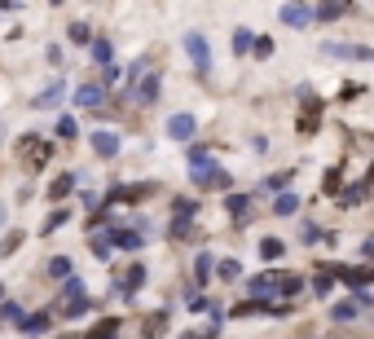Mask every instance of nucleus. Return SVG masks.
Returning <instances> with one entry per match:
<instances>
[{
    "mask_svg": "<svg viewBox=\"0 0 374 339\" xmlns=\"http://www.w3.org/2000/svg\"><path fill=\"white\" fill-rule=\"evenodd\" d=\"M88 36H93L88 22H71V40H75V44H88Z\"/></svg>",
    "mask_w": 374,
    "mask_h": 339,
    "instance_id": "cd10ccee",
    "label": "nucleus"
},
{
    "mask_svg": "<svg viewBox=\"0 0 374 339\" xmlns=\"http://www.w3.org/2000/svg\"><path fill=\"white\" fill-rule=\"evenodd\" d=\"M331 339H339V335H331Z\"/></svg>",
    "mask_w": 374,
    "mask_h": 339,
    "instance_id": "58836bf2",
    "label": "nucleus"
},
{
    "mask_svg": "<svg viewBox=\"0 0 374 339\" xmlns=\"http://www.w3.org/2000/svg\"><path fill=\"white\" fill-rule=\"evenodd\" d=\"M331 282H335V273H331V265H326V273H317V282H313V286H317V295H326V291H331Z\"/></svg>",
    "mask_w": 374,
    "mask_h": 339,
    "instance_id": "7c9ffc66",
    "label": "nucleus"
},
{
    "mask_svg": "<svg viewBox=\"0 0 374 339\" xmlns=\"http://www.w3.org/2000/svg\"><path fill=\"white\" fill-rule=\"evenodd\" d=\"M93 150L102 154V159H110V154H119V137H115V133H97V137H93Z\"/></svg>",
    "mask_w": 374,
    "mask_h": 339,
    "instance_id": "0eeeda50",
    "label": "nucleus"
},
{
    "mask_svg": "<svg viewBox=\"0 0 374 339\" xmlns=\"http://www.w3.org/2000/svg\"><path fill=\"white\" fill-rule=\"evenodd\" d=\"M71 255H53V260H48V278H71Z\"/></svg>",
    "mask_w": 374,
    "mask_h": 339,
    "instance_id": "2eb2a0df",
    "label": "nucleus"
},
{
    "mask_svg": "<svg viewBox=\"0 0 374 339\" xmlns=\"http://www.w3.org/2000/svg\"><path fill=\"white\" fill-rule=\"evenodd\" d=\"M326 58H353V62H374V49L370 44H321Z\"/></svg>",
    "mask_w": 374,
    "mask_h": 339,
    "instance_id": "f03ea898",
    "label": "nucleus"
},
{
    "mask_svg": "<svg viewBox=\"0 0 374 339\" xmlns=\"http://www.w3.org/2000/svg\"><path fill=\"white\" fill-rule=\"evenodd\" d=\"M75 101H80V106H102V88H97V84H84L80 93H75Z\"/></svg>",
    "mask_w": 374,
    "mask_h": 339,
    "instance_id": "ddd939ff",
    "label": "nucleus"
},
{
    "mask_svg": "<svg viewBox=\"0 0 374 339\" xmlns=\"http://www.w3.org/2000/svg\"><path fill=\"white\" fill-rule=\"evenodd\" d=\"M93 54H97V62L106 66V62L115 58V49H110V40H93Z\"/></svg>",
    "mask_w": 374,
    "mask_h": 339,
    "instance_id": "4be33fe9",
    "label": "nucleus"
},
{
    "mask_svg": "<svg viewBox=\"0 0 374 339\" xmlns=\"http://www.w3.org/2000/svg\"><path fill=\"white\" fill-rule=\"evenodd\" d=\"M251 313H260V300H242V304L234 308V318H251Z\"/></svg>",
    "mask_w": 374,
    "mask_h": 339,
    "instance_id": "2f4dec72",
    "label": "nucleus"
},
{
    "mask_svg": "<svg viewBox=\"0 0 374 339\" xmlns=\"http://www.w3.org/2000/svg\"><path fill=\"white\" fill-rule=\"evenodd\" d=\"M251 44H256L251 36H246V31H238V36H234V54H246V49H251Z\"/></svg>",
    "mask_w": 374,
    "mask_h": 339,
    "instance_id": "473e14b6",
    "label": "nucleus"
},
{
    "mask_svg": "<svg viewBox=\"0 0 374 339\" xmlns=\"http://www.w3.org/2000/svg\"><path fill=\"white\" fill-rule=\"evenodd\" d=\"M229 212L242 221V216H251V198H229Z\"/></svg>",
    "mask_w": 374,
    "mask_h": 339,
    "instance_id": "c756f323",
    "label": "nucleus"
},
{
    "mask_svg": "<svg viewBox=\"0 0 374 339\" xmlns=\"http://www.w3.org/2000/svg\"><path fill=\"white\" fill-rule=\"evenodd\" d=\"M207 273H212V255L203 251V255H198V282H207Z\"/></svg>",
    "mask_w": 374,
    "mask_h": 339,
    "instance_id": "72a5a7b5",
    "label": "nucleus"
},
{
    "mask_svg": "<svg viewBox=\"0 0 374 339\" xmlns=\"http://www.w3.org/2000/svg\"><path fill=\"white\" fill-rule=\"evenodd\" d=\"M282 22H286V27H308L313 9H304V5H282Z\"/></svg>",
    "mask_w": 374,
    "mask_h": 339,
    "instance_id": "423d86ee",
    "label": "nucleus"
},
{
    "mask_svg": "<svg viewBox=\"0 0 374 339\" xmlns=\"http://www.w3.org/2000/svg\"><path fill=\"white\" fill-rule=\"evenodd\" d=\"M295 207H299V198L291 190H282L278 198H273V212H278V216H295Z\"/></svg>",
    "mask_w": 374,
    "mask_h": 339,
    "instance_id": "9b49d317",
    "label": "nucleus"
},
{
    "mask_svg": "<svg viewBox=\"0 0 374 339\" xmlns=\"http://www.w3.org/2000/svg\"><path fill=\"white\" fill-rule=\"evenodd\" d=\"M71 190H75V176H58L53 186H48V198H66Z\"/></svg>",
    "mask_w": 374,
    "mask_h": 339,
    "instance_id": "dca6fc26",
    "label": "nucleus"
},
{
    "mask_svg": "<svg viewBox=\"0 0 374 339\" xmlns=\"http://www.w3.org/2000/svg\"><path fill=\"white\" fill-rule=\"evenodd\" d=\"M71 300H88V295H84V282H80V278H71V282H66V300H62V304H71Z\"/></svg>",
    "mask_w": 374,
    "mask_h": 339,
    "instance_id": "b1692460",
    "label": "nucleus"
},
{
    "mask_svg": "<svg viewBox=\"0 0 374 339\" xmlns=\"http://www.w3.org/2000/svg\"><path fill=\"white\" fill-rule=\"evenodd\" d=\"M194 133H198L194 115H172V119H167V137H172V141H194Z\"/></svg>",
    "mask_w": 374,
    "mask_h": 339,
    "instance_id": "39448f33",
    "label": "nucleus"
},
{
    "mask_svg": "<svg viewBox=\"0 0 374 339\" xmlns=\"http://www.w3.org/2000/svg\"><path fill=\"white\" fill-rule=\"evenodd\" d=\"M260 255H264V260H278V255H282V243H278V238H264V243H260Z\"/></svg>",
    "mask_w": 374,
    "mask_h": 339,
    "instance_id": "a878e982",
    "label": "nucleus"
},
{
    "mask_svg": "<svg viewBox=\"0 0 374 339\" xmlns=\"http://www.w3.org/2000/svg\"><path fill=\"white\" fill-rule=\"evenodd\" d=\"M110 243H115V247H123V251H137V247H141V233H133V229H119Z\"/></svg>",
    "mask_w": 374,
    "mask_h": 339,
    "instance_id": "4468645a",
    "label": "nucleus"
},
{
    "mask_svg": "<svg viewBox=\"0 0 374 339\" xmlns=\"http://www.w3.org/2000/svg\"><path fill=\"white\" fill-rule=\"evenodd\" d=\"M251 49H256V54H260V58H269V54H273V40H264V36H260V40H256Z\"/></svg>",
    "mask_w": 374,
    "mask_h": 339,
    "instance_id": "f704fd0d",
    "label": "nucleus"
},
{
    "mask_svg": "<svg viewBox=\"0 0 374 339\" xmlns=\"http://www.w3.org/2000/svg\"><path fill=\"white\" fill-rule=\"evenodd\" d=\"M48 154H53V146L40 141V137H22V141H18V159L27 163V168H44Z\"/></svg>",
    "mask_w": 374,
    "mask_h": 339,
    "instance_id": "f257e3e1",
    "label": "nucleus"
},
{
    "mask_svg": "<svg viewBox=\"0 0 374 339\" xmlns=\"http://www.w3.org/2000/svg\"><path fill=\"white\" fill-rule=\"evenodd\" d=\"M343 14H348V5H339V0H331V5H317V9H313L317 22H331V18H343Z\"/></svg>",
    "mask_w": 374,
    "mask_h": 339,
    "instance_id": "f8f14e48",
    "label": "nucleus"
},
{
    "mask_svg": "<svg viewBox=\"0 0 374 339\" xmlns=\"http://www.w3.org/2000/svg\"><path fill=\"white\" fill-rule=\"evenodd\" d=\"M299 106H304V111H299V133L313 137V133H317V119H321V101L304 93V101H299Z\"/></svg>",
    "mask_w": 374,
    "mask_h": 339,
    "instance_id": "7ed1b4c3",
    "label": "nucleus"
},
{
    "mask_svg": "<svg viewBox=\"0 0 374 339\" xmlns=\"http://www.w3.org/2000/svg\"><path fill=\"white\" fill-rule=\"evenodd\" d=\"M71 221V212H53V216H48V225L44 229H58V225H66Z\"/></svg>",
    "mask_w": 374,
    "mask_h": 339,
    "instance_id": "c9c22d12",
    "label": "nucleus"
},
{
    "mask_svg": "<svg viewBox=\"0 0 374 339\" xmlns=\"http://www.w3.org/2000/svg\"><path fill=\"white\" fill-rule=\"evenodd\" d=\"M365 194H370V181H361V186H348V190L339 194V207H357V203H365Z\"/></svg>",
    "mask_w": 374,
    "mask_h": 339,
    "instance_id": "6e6552de",
    "label": "nucleus"
},
{
    "mask_svg": "<svg viewBox=\"0 0 374 339\" xmlns=\"http://www.w3.org/2000/svg\"><path fill=\"white\" fill-rule=\"evenodd\" d=\"M224 282H238V273H242V265H238V260H220V269H216Z\"/></svg>",
    "mask_w": 374,
    "mask_h": 339,
    "instance_id": "a211bd4d",
    "label": "nucleus"
},
{
    "mask_svg": "<svg viewBox=\"0 0 374 339\" xmlns=\"http://www.w3.org/2000/svg\"><path fill=\"white\" fill-rule=\"evenodd\" d=\"M75 133H80V123H75L71 115H62V119H58V137H71V141H75Z\"/></svg>",
    "mask_w": 374,
    "mask_h": 339,
    "instance_id": "393cba45",
    "label": "nucleus"
},
{
    "mask_svg": "<svg viewBox=\"0 0 374 339\" xmlns=\"http://www.w3.org/2000/svg\"><path fill=\"white\" fill-rule=\"evenodd\" d=\"M58 101H62V84H53L48 93H40V101H36V106H58Z\"/></svg>",
    "mask_w": 374,
    "mask_h": 339,
    "instance_id": "c85d7f7f",
    "label": "nucleus"
},
{
    "mask_svg": "<svg viewBox=\"0 0 374 339\" xmlns=\"http://www.w3.org/2000/svg\"><path fill=\"white\" fill-rule=\"evenodd\" d=\"M343 101H353V97H361V84H343V93H339Z\"/></svg>",
    "mask_w": 374,
    "mask_h": 339,
    "instance_id": "e433bc0d",
    "label": "nucleus"
},
{
    "mask_svg": "<svg viewBox=\"0 0 374 339\" xmlns=\"http://www.w3.org/2000/svg\"><path fill=\"white\" fill-rule=\"evenodd\" d=\"M185 49H189V58H194V66H198V71H207V66H212V49H207V40L198 36V31H189V36H185Z\"/></svg>",
    "mask_w": 374,
    "mask_h": 339,
    "instance_id": "20e7f679",
    "label": "nucleus"
},
{
    "mask_svg": "<svg viewBox=\"0 0 374 339\" xmlns=\"http://www.w3.org/2000/svg\"><path fill=\"white\" fill-rule=\"evenodd\" d=\"M22 330H48V318H44V313H36V318H22Z\"/></svg>",
    "mask_w": 374,
    "mask_h": 339,
    "instance_id": "bb28decb",
    "label": "nucleus"
},
{
    "mask_svg": "<svg viewBox=\"0 0 374 339\" xmlns=\"http://www.w3.org/2000/svg\"><path fill=\"white\" fill-rule=\"evenodd\" d=\"M331 318H335V322H348V318H357V300H348V304H335V308H331Z\"/></svg>",
    "mask_w": 374,
    "mask_h": 339,
    "instance_id": "f3484780",
    "label": "nucleus"
},
{
    "mask_svg": "<svg viewBox=\"0 0 374 339\" xmlns=\"http://www.w3.org/2000/svg\"><path fill=\"white\" fill-rule=\"evenodd\" d=\"M172 238H194V225L181 221V216H172Z\"/></svg>",
    "mask_w": 374,
    "mask_h": 339,
    "instance_id": "5701e85b",
    "label": "nucleus"
},
{
    "mask_svg": "<svg viewBox=\"0 0 374 339\" xmlns=\"http://www.w3.org/2000/svg\"><path fill=\"white\" fill-rule=\"evenodd\" d=\"M141 282H145V269H141V265H133V269H128V278H123V291H137Z\"/></svg>",
    "mask_w": 374,
    "mask_h": 339,
    "instance_id": "412c9836",
    "label": "nucleus"
},
{
    "mask_svg": "<svg viewBox=\"0 0 374 339\" xmlns=\"http://www.w3.org/2000/svg\"><path fill=\"white\" fill-rule=\"evenodd\" d=\"M150 190H155V186H119L110 198H115V203H137V198H145Z\"/></svg>",
    "mask_w": 374,
    "mask_h": 339,
    "instance_id": "1a4fd4ad",
    "label": "nucleus"
},
{
    "mask_svg": "<svg viewBox=\"0 0 374 339\" xmlns=\"http://www.w3.org/2000/svg\"><path fill=\"white\" fill-rule=\"evenodd\" d=\"M115 335H119V322H115V318H102V322H97V326L84 335V339H115Z\"/></svg>",
    "mask_w": 374,
    "mask_h": 339,
    "instance_id": "9d476101",
    "label": "nucleus"
},
{
    "mask_svg": "<svg viewBox=\"0 0 374 339\" xmlns=\"http://www.w3.org/2000/svg\"><path fill=\"white\" fill-rule=\"evenodd\" d=\"M163 326H167V318H163V313H155V318L145 322V339H159V335H163Z\"/></svg>",
    "mask_w": 374,
    "mask_h": 339,
    "instance_id": "aec40b11",
    "label": "nucleus"
},
{
    "mask_svg": "<svg viewBox=\"0 0 374 339\" xmlns=\"http://www.w3.org/2000/svg\"><path fill=\"white\" fill-rule=\"evenodd\" d=\"M137 97L145 101V106H150V101H155V97H159V80H155V75H150V80H145V84L137 88Z\"/></svg>",
    "mask_w": 374,
    "mask_h": 339,
    "instance_id": "6ab92c4d",
    "label": "nucleus"
},
{
    "mask_svg": "<svg viewBox=\"0 0 374 339\" xmlns=\"http://www.w3.org/2000/svg\"><path fill=\"white\" fill-rule=\"evenodd\" d=\"M0 225H5V203H0Z\"/></svg>",
    "mask_w": 374,
    "mask_h": 339,
    "instance_id": "4c0bfd02",
    "label": "nucleus"
}]
</instances>
